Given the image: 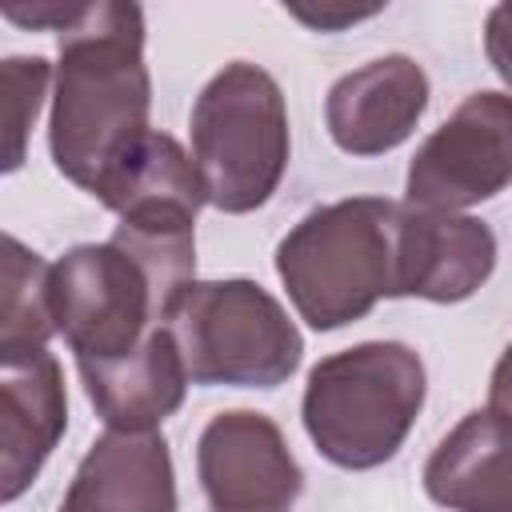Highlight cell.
<instances>
[{"mask_svg": "<svg viewBox=\"0 0 512 512\" xmlns=\"http://www.w3.org/2000/svg\"><path fill=\"white\" fill-rule=\"evenodd\" d=\"M140 4H76L60 28V64L48 148L60 176L96 192L100 180L152 132Z\"/></svg>", "mask_w": 512, "mask_h": 512, "instance_id": "6da1fadb", "label": "cell"}, {"mask_svg": "<svg viewBox=\"0 0 512 512\" xmlns=\"http://www.w3.org/2000/svg\"><path fill=\"white\" fill-rule=\"evenodd\" d=\"M396 224V200L352 196L312 208L276 244V276L308 328H344L396 296Z\"/></svg>", "mask_w": 512, "mask_h": 512, "instance_id": "7a4b0ae2", "label": "cell"}, {"mask_svg": "<svg viewBox=\"0 0 512 512\" xmlns=\"http://www.w3.org/2000/svg\"><path fill=\"white\" fill-rule=\"evenodd\" d=\"M424 360L396 340H364L324 356L304 384V432L336 468H376L400 452L420 408Z\"/></svg>", "mask_w": 512, "mask_h": 512, "instance_id": "3957f363", "label": "cell"}, {"mask_svg": "<svg viewBox=\"0 0 512 512\" xmlns=\"http://www.w3.org/2000/svg\"><path fill=\"white\" fill-rule=\"evenodd\" d=\"M192 164L204 200L220 212H256L272 200L288 168L284 92L260 64H224L192 104Z\"/></svg>", "mask_w": 512, "mask_h": 512, "instance_id": "277c9868", "label": "cell"}, {"mask_svg": "<svg viewBox=\"0 0 512 512\" xmlns=\"http://www.w3.org/2000/svg\"><path fill=\"white\" fill-rule=\"evenodd\" d=\"M164 328L176 336L192 384L276 388L304 356V336L284 304L256 280H192L168 308Z\"/></svg>", "mask_w": 512, "mask_h": 512, "instance_id": "5b68a950", "label": "cell"}, {"mask_svg": "<svg viewBox=\"0 0 512 512\" xmlns=\"http://www.w3.org/2000/svg\"><path fill=\"white\" fill-rule=\"evenodd\" d=\"M164 316L160 284L112 236L104 244H76L52 264V320L76 368L136 352Z\"/></svg>", "mask_w": 512, "mask_h": 512, "instance_id": "8992f818", "label": "cell"}, {"mask_svg": "<svg viewBox=\"0 0 512 512\" xmlns=\"http://www.w3.org/2000/svg\"><path fill=\"white\" fill-rule=\"evenodd\" d=\"M512 184V96L472 92L412 156L408 204L464 212Z\"/></svg>", "mask_w": 512, "mask_h": 512, "instance_id": "52a82bcc", "label": "cell"}, {"mask_svg": "<svg viewBox=\"0 0 512 512\" xmlns=\"http://www.w3.org/2000/svg\"><path fill=\"white\" fill-rule=\"evenodd\" d=\"M196 472L208 512H292L304 492V472L284 432L252 408H232L204 424Z\"/></svg>", "mask_w": 512, "mask_h": 512, "instance_id": "ba28073f", "label": "cell"}, {"mask_svg": "<svg viewBox=\"0 0 512 512\" xmlns=\"http://www.w3.org/2000/svg\"><path fill=\"white\" fill-rule=\"evenodd\" d=\"M496 268V236L464 212L400 204L396 224V296L432 304L468 300Z\"/></svg>", "mask_w": 512, "mask_h": 512, "instance_id": "9c48e42d", "label": "cell"}, {"mask_svg": "<svg viewBox=\"0 0 512 512\" xmlns=\"http://www.w3.org/2000/svg\"><path fill=\"white\" fill-rule=\"evenodd\" d=\"M68 428L60 360L48 348L0 352V496L12 504Z\"/></svg>", "mask_w": 512, "mask_h": 512, "instance_id": "30bf717a", "label": "cell"}, {"mask_svg": "<svg viewBox=\"0 0 512 512\" xmlns=\"http://www.w3.org/2000/svg\"><path fill=\"white\" fill-rule=\"evenodd\" d=\"M428 108V76L412 56H376L340 76L324 100V124L340 152L380 156L400 148Z\"/></svg>", "mask_w": 512, "mask_h": 512, "instance_id": "8fae6325", "label": "cell"}, {"mask_svg": "<svg viewBox=\"0 0 512 512\" xmlns=\"http://www.w3.org/2000/svg\"><path fill=\"white\" fill-rule=\"evenodd\" d=\"M60 512H176L168 440L108 428L76 464Z\"/></svg>", "mask_w": 512, "mask_h": 512, "instance_id": "7c38bea8", "label": "cell"}, {"mask_svg": "<svg viewBox=\"0 0 512 512\" xmlns=\"http://www.w3.org/2000/svg\"><path fill=\"white\" fill-rule=\"evenodd\" d=\"M424 492L448 512H512V416L468 412L432 448Z\"/></svg>", "mask_w": 512, "mask_h": 512, "instance_id": "4fadbf2b", "label": "cell"}, {"mask_svg": "<svg viewBox=\"0 0 512 512\" xmlns=\"http://www.w3.org/2000/svg\"><path fill=\"white\" fill-rule=\"evenodd\" d=\"M84 392L96 408V416L116 432H156L188 392V368L180 356L176 336L160 324L136 352L108 360V364H84L80 368Z\"/></svg>", "mask_w": 512, "mask_h": 512, "instance_id": "5bb4252c", "label": "cell"}, {"mask_svg": "<svg viewBox=\"0 0 512 512\" xmlns=\"http://www.w3.org/2000/svg\"><path fill=\"white\" fill-rule=\"evenodd\" d=\"M108 212L124 216L144 204H188L204 208V184L192 156L168 132H148L92 192Z\"/></svg>", "mask_w": 512, "mask_h": 512, "instance_id": "9a60e30c", "label": "cell"}, {"mask_svg": "<svg viewBox=\"0 0 512 512\" xmlns=\"http://www.w3.org/2000/svg\"><path fill=\"white\" fill-rule=\"evenodd\" d=\"M56 336L52 320V264L4 236V304H0V352L48 348Z\"/></svg>", "mask_w": 512, "mask_h": 512, "instance_id": "2e32d148", "label": "cell"}, {"mask_svg": "<svg viewBox=\"0 0 512 512\" xmlns=\"http://www.w3.org/2000/svg\"><path fill=\"white\" fill-rule=\"evenodd\" d=\"M48 60L44 56H8L4 60V92H8V160L4 168L16 172L24 164V140L28 128L36 124V112L44 104V88H48Z\"/></svg>", "mask_w": 512, "mask_h": 512, "instance_id": "e0dca14e", "label": "cell"}, {"mask_svg": "<svg viewBox=\"0 0 512 512\" xmlns=\"http://www.w3.org/2000/svg\"><path fill=\"white\" fill-rule=\"evenodd\" d=\"M484 56L492 72L512 88V4H496L484 20Z\"/></svg>", "mask_w": 512, "mask_h": 512, "instance_id": "ac0fdd59", "label": "cell"}, {"mask_svg": "<svg viewBox=\"0 0 512 512\" xmlns=\"http://www.w3.org/2000/svg\"><path fill=\"white\" fill-rule=\"evenodd\" d=\"M488 408L512 416V344L504 348V356L492 368V384H488Z\"/></svg>", "mask_w": 512, "mask_h": 512, "instance_id": "d6986e66", "label": "cell"}, {"mask_svg": "<svg viewBox=\"0 0 512 512\" xmlns=\"http://www.w3.org/2000/svg\"><path fill=\"white\" fill-rule=\"evenodd\" d=\"M376 8H364V12H344V16H336V24H356V20H364V16H372ZM292 16H300V20H308V24H316V28H328L332 24V16L328 12H304V8H292Z\"/></svg>", "mask_w": 512, "mask_h": 512, "instance_id": "ffe728a7", "label": "cell"}]
</instances>
